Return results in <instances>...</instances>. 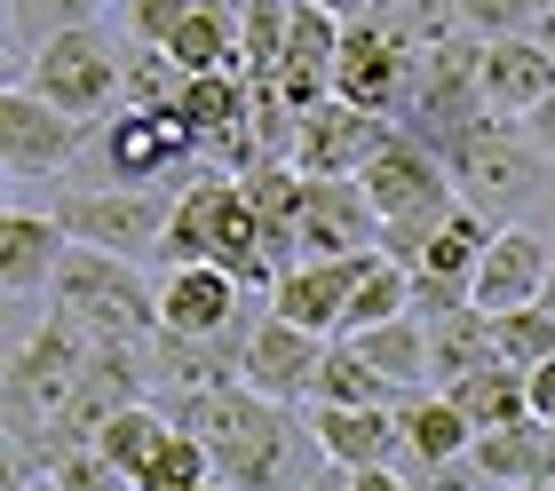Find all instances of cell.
<instances>
[{
  "label": "cell",
  "mask_w": 555,
  "mask_h": 491,
  "mask_svg": "<svg viewBox=\"0 0 555 491\" xmlns=\"http://www.w3.org/2000/svg\"><path fill=\"white\" fill-rule=\"evenodd\" d=\"M167 412H175L183 436L207 444L215 476L231 491H301L325 468V452L310 436V412L246 389V380H231V389H198V397H167Z\"/></svg>",
  "instance_id": "obj_1"
},
{
  "label": "cell",
  "mask_w": 555,
  "mask_h": 491,
  "mask_svg": "<svg viewBox=\"0 0 555 491\" xmlns=\"http://www.w3.org/2000/svg\"><path fill=\"white\" fill-rule=\"evenodd\" d=\"M444 175H452V191H461V206H476L485 222H524L540 198H555V159L524 135V119H476L468 135H452L444 143Z\"/></svg>",
  "instance_id": "obj_2"
},
{
  "label": "cell",
  "mask_w": 555,
  "mask_h": 491,
  "mask_svg": "<svg viewBox=\"0 0 555 491\" xmlns=\"http://www.w3.org/2000/svg\"><path fill=\"white\" fill-rule=\"evenodd\" d=\"M48 309L72 318L95 341H159V286H143V270L128 254H95L72 246L56 286H48Z\"/></svg>",
  "instance_id": "obj_3"
},
{
  "label": "cell",
  "mask_w": 555,
  "mask_h": 491,
  "mask_svg": "<svg viewBox=\"0 0 555 491\" xmlns=\"http://www.w3.org/2000/svg\"><path fill=\"white\" fill-rule=\"evenodd\" d=\"M128 56L135 48H119L104 24H72V33H48L33 56H24L16 88H40L72 119H112V103L128 95Z\"/></svg>",
  "instance_id": "obj_4"
},
{
  "label": "cell",
  "mask_w": 555,
  "mask_h": 491,
  "mask_svg": "<svg viewBox=\"0 0 555 491\" xmlns=\"http://www.w3.org/2000/svg\"><path fill=\"white\" fill-rule=\"evenodd\" d=\"M167 215H175V191H135V183H112V191H72V198H56V222L72 230V246L128 254V262H143V254L159 262Z\"/></svg>",
  "instance_id": "obj_5"
},
{
  "label": "cell",
  "mask_w": 555,
  "mask_h": 491,
  "mask_svg": "<svg viewBox=\"0 0 555 491\" xmlns=\"http://www.w3.org/2000/svg\"><path fill=\"white\" fill-rule=\"evenodd\" d=\"M104 167H112V183L167 191L191 167H207V143H198V127L183 112H119L104 127Z\"/></svg>",
  "instance_id": "obj_6"
},
{
  "label": "cell",
  "mask_w": 555,
  "mask_h": 491,
  "mask_svg": "<svg viewBox=\"0 0 555 491\" xmlns=\"http://www.w3.org/2000/svg\"><path fill=\"white\" fill-rule=\"evenodd\" d=\"M397 119L365 112V103H318V112H301V135H294V167L310 175V183H358V175L389 151Z\"/></svg>",
  "instance_id": "obj_7"
},
{
  "label": "cell",
  "mask_w": 555,
  "mask_h": 491,
  "mask_svg": "<svg viewBox=\"0 0 555 491\" xmlns=\"http://www.w3.org/2000/svg\"><path fill=\"white\" fill-rule=\"evenodd\" d=\"M485 48V40H476ZM476 48H452V56H421L413 64V88L397 103V127L421 135L428 151H444L452 135H468L485 119V88H476Z\"/></svg>",
  "instance_id": "obj_8"
},
{
  "label": "cell",
  "mask_w": 555,
  "mask_h": 491,
  "mask_svg": "<svg viewBox=\"0 0 555 491\" xmlns=\"http://www.w3.org/2000/svg\"><path fill=\"white\" fill-rule=\"evenodd\" d=\"M80 151H88V119L56 112L40 88H9L0 95V167H9V183L64 175Z\"/></svg>",
  "instance_id": "obj_9"
},
{
  "label": "cell",
  "mask_w": 555,
  "mask_h": 491,
  "mask_svg": "<svg viewBox=\"0 0 555 491\" xmlns=\"http://www.w3.org/2000/svg\"><path fill=\"white\" fill-rule=\"evenodd\" d=\"M358 183H365V198H373V215H382V222L452 215V206H461V191H452V175H444V151H428L421 135H405V127L389 135V151L358 175Z\"/></svg>",
  "instance_id": "obj_10"
},
{
  "label": "cell",
  "mask_w": 555,
  "mask_h": 491,
  "mask_svg": "<svg viewBox=\"0 0 555 491\" xmlns=\"http://www.w3.org/2000/svg\"><path fill=\"white\" fill-rule=\"evenodd\" d=\"M413 48L389 33L382 16H365V24H349L341 33V64H334V95L341 103H365V112H382V119H397V103H405V88H413Z\"/></svg>",
  "instance_id": "obj_11"
},
{
  "label": "cell",
  "mask_w": 555,
  "mask_h": 491,
  "mask_svg": "<svg viewBox=\"0 0 555 491\" xmlns=\"http://www.w3.org/2000/svg\"><path fill=\"white\" fill-rule=\"evenodd\" d=\"M318 365H325V341H318V333H301L294 318L262 309V318L246 325V357H238V380H246V389H262V397H278V404H310Z\"/></svg>",
  "instance_id": "obj_12"
},
{
  "label": "cell",
  "mask_w": 555,
  "mask_h": 491,
  "mask_svg": "<svg viewBox=\"0 0 555 491\" xmlns=\"http://www.w3.org/2000/svg\"><path fill=\"white\" fill-rule=\"evenodd\" d=\"M238 301H246V286L222 262H183V270H167V286H159V333H183V341H231V333H246Z\"/></svg>",
  "instance_id": "obj_13"
},
{
  "label": "cell",
  "mask_w": 555,
  "mask_h": 491,
  "mask_svg": "<svg viewBox=\"0 0 555 491\" xmlns=\"http://www.w3.org/2000/svg\"><path fill=\"white\" fill-rule=\"evenodd\" d=\"M476 88H485V112L492 119H532L540 103L555 95V56L540 33H508V40H485L476 48Z\"/></svg>",
  "instance_id": "obj_14"
},
{
  "label": "cell",
  "mask_w": 555,
  "mask_h": 491,
  "mask_svg": "<svg viewBox=\"0 0 555 491\" xmlns=\"http://www.w3.org/2000/svg\"><path fill=\"white\" fill-rule=\"evenodd\" d=\"M310 412V436L334 468L365 476V468H397L405 460V428H397V404H301Z\"/></svg>",
  "instance_id": "obj_15"
},
{
  "label": "cell",
  "mask_w": 555,
  "mask_h": 491,
  "mask_svg": "<svg viewBox=\"0 0 555 491\" xmlns=\"http://www.w3.org/2000/svg\"><path fill=\"white\" fill-rule=\"evenodd\" d=\"M294 238H301V262H349V254L382 246V215H373L365 183H310Z\"/></svg>",
  "instance_id": "obj_16"
},
{
  "label": "cell",
  "mask_w": 555,
  "mask_h": 491,
  "mask_svg": "<svg viewBox=\"0 0 555 491\" xmlns=\"http://www.w3.org/2000/svg\"><path fill=\"white\" fill-rule=\"evenodd\" d=\"M547 270H555V238L508 222L485 246V262H476V309H492V318H500V309H532L547 294Z\"/></svg>",
  "instance_id": "obj_17"
},
{
  "label": "cell",
  "mask_w": 555,
  "mask_h": 491,
  "mask_svg": "<svg viewBox=\"0 0 555 491\" xmlns=\"http://www.w3.org/2000/svg\"><path fill=\"white\" fill-rule=\"evenodd\" d=\"M373 254H382V246H373ZM358 270H365V254H349V262H294V270H278L270 309H278V318H294L301 333H318V341H341Z\"/></svg>",
  "instance_id": "obj_18"
},
{
  "label": "cell",
  "mask_w": 555,
  "mask_h": 491,
  "mask_svg": "<svg viewBox=\"0 0 555 491\" xmlns=\"http://www.w3.org/2000/svg\"><path fill=\"white\" fill-rule=\"evenodd\" d=\"M72 254V230L56 215H33V206H9V222H0V286H9V301H33L56 286Z\"/></svg>",
  "instance_id": "obj_19"
},
{
  "label": "cell",
  "mask_w": 555,
  "mask_h": 491,
  "mask_svg": "<svg viewBox=\"0 0 555 491\" xmlns=\"http://www.w3.org/2000/svg\"><path fill=\"white\" fill-rule=\"evenodd\" d=\"M238 357H246V333H231V341H183V333H159V341H151V380H159V404H167V397H198V389H231V380H238Z\"/></svg>",
  "instance_id": "obj_20"
},
{
  "label": "cell",
  "mask_w": 555,
  "mask_h": 491,
  "mask_svg": "<svg viewBox=\"0 0 555 491\" xmlns=\"http://www.w3.org/2000/svg\"><path fill=\"white\" fill-rule=\"evenodd\" d=\"M397 428H405V460H397V468H444V460H468V444H476V428H468V412L452 404V389L397 397Z\"/></svg>",
  "instance_id": "obj_21"
},
{
  "label": "cell",
  "mask_w": 555,
  "mask_h": 491,
  "mask_svg": "<svg viewBox=\"0 0 555 491\" xmlns=\"http://www.w3.org/2000/svg\"><path fill=\"white\" fill-rule=\"evenodd\" d=\"M468 460L485 468L500 491H524V483H555V428L547 421H508V428H485L468 444Z\"/></svg>",
  "instance_id": "obj_22"
},
{
  "label": "cell",
  "mask_w": 555,
  "mask_h": 491,
  "mask_svg": "<svg viewBox=\"0 0 555 491\" xmlns=\"http://www.w3.org/2000/svg\"><path fill=\"white\" fill-rule=\"evenodd\" d=\"M349 341L365 349V365L389 380L397 397H421L428 380H437V357H428V318H389L373 333H349Z\"/></svg>",
  "instance_id": "obj_23"
},
{
  "label": "cell",
  "mask_w": 555,
  "mask_h": 491,
  "mask_svg": "<svg viewBox=\"0 0 555 491\" xmlns=\"http://www.w3.org/2000/svg\"><path fill=\"white\" fill-rule=\"evenodd\" d=\"M167 56L183 72H246V48H238V0H191L183 33L167 40Z\"/></svg>",
  "instance_id": "obj_24"
},
{
  "label": "cell",
  "mask_w": 555,
  "mask_h": 491,
  "mask_svg": "<svg viewBox=\"0 0 555 491\" xmlns=\"http://www.w3.org/2000/svg\"><path fill=\"white\" fill-rule=\"evenodd\" d=\"M428 357H437V389L500 365V357H492V309L468 301V309H452V318H428Z\"/></svg>",
  "instance_id": "obj_25"
},
{
  "label": "cell",
  "mask_w": 555,
  "mask_h": 491,
  "mask_svg": "<svg viewBox=\"0 0 555 491\" xmlns=\"http://www.w3.org/2000/svg\"><path fill=\"white\" fill-rule=\"evenodd\" d=\"M167 436H175V412H167L159 397H143V404H128V412H112V421L95 428V452H104L112 468H119V476L135 483V476L151 468V452L167 444Z\"/></svg>",
  "instance_id": "obj_26"
},
{
  "label": "cell",
  "mask_w": 555,
  "mask_h": 491,
  "mask_svg": "<svg viewBox=\"0 0 555 491\" xmlns=\"http://www.w3.org/2000/svg\"><path fill=\"white\" fill-rule=\"evenodd\" d=\"M389 318H413V270L389 262V254H365L358 286H349V318H341V333H373V325H389Z\"/></svg>",
  "instance_id": "obj_27"
},
{
  "label": "cell",
  "mask_w": 555,
  "mask_h": 491,
  "mask_svg": "<svg viewBox=\"0 0 555 491\" xmlns=\"http://www.w3.org/2000/svg\"><path fill=\"white\" fill-rule=\"evenodd\" d=\"M452 404L468 412L476 436H485V428H508V421H532V389H524L516 365H485V373L452 380Z\"/></svg>",
  "instance_id": "obj_28"
},
{
  "label": "cell",
  "mask_w": 555,
  "mask_h": 491,
  "mask_svg": "<svg viewBox=\"0 0 555 491\" xmlns=\"http://www.w3.org/2000/svg\"><path fill=\"white\" fill-rule=\"evenodd\" d=\"M310 404H397V389L365 365V349L341 333V341H325V365L310 380Z\"/></svg>",
  "instance_id": "obj_29"
},
{
  "label": "cell",
  "mask_w": 555,
  "mask_h": 491,
  "mask_svg": "<svg viewBox=\"0 0 555 491\" xmlns=\"http://www.w3.org/2000/svg\"><path fill=\"white\" fill-rule=\"evenodd\" d=\"M294 40V0H238V48H246V80H278Z\"/></svg>",
  "instance_id": "obj_30"
},
{
  "label": "cell",
  "mask_w": 555,
  "mask_h": 491,
  "mask_svg": "<svg viewBox=\"0 0 555 491\" xmlns=\"http://www.w3.org/2000/svg\"><path fill=\"white\" fill-rule=\"evenodd\" d=\"M492 357L500 365H516V373H532L555 357V309L532 301V309H500L492 318Z\"/></svg>",
  "instance_id": "obj_31"
},
{
  "label": "cell",
  "mask_w": 555,
  "mask_h": 491,
  "mask_svg": "<svg viewBox=\"0 0 555 491\" xmlns=\"http://www.w3.org/2000/svg\"><path fill=\"white\" fill-rule=\"evenodd\" d=\"M191 88V72L167 56V48H135L128 56V95H119V112H175Z\"/></svg>",
  "instance_id": "obj_32"
},
{
  "label": "cell",
  "mask_w": 555,
  "mask_h": 491,
  "mask_svg": "<svg viewBox=\"0 0 555 491\" xmlns=\"http://www.w3.org/2000/svg\"><path fill=\"white\" fill-rule=\"evenodd\" d=\"M215 476V460H207V444H198V436H183L175 428L159 452H151V468L135 476V491H191V483H207Z\"/></svg>",
  "instance_id": "obj_33"
},
{
  "label": "cell",
  "mask_w": 555,
  "mask_h": 491,
  "mask_svg": "<svg viewBox=\"0 0 555 491\" xmlns=\"http://www.w3.org/2000/svg\"><path fill=\"white\" fill-rule=\"evenodd\" d=\"M555 0H461V24L476 40H508V33H540V16Z\"/></svg>",
  "instance_id": "obj_34"
},
{
  "label": "cell",
  "mask_w": 555,
  "mask_h": 491,
  "mask_svg": "<svg viewBox=\"0 0 555 491\" xmlns=\"http://www.w3.org/2000/svg\"><path fill=\"white\" fill-rule=\"evenodd\" d=\"M112 0H16V24L33 40H48V33H72V24H95Z\"/></svg>",
  "instance_id": "obj_35"
},
{
  "label": "cell",
  "mask_w": 555,
  "mask_h": 491,
  "mask_svg": "<svg viewBox=\"0 0 555 491\" xmlns=\"http://www.w3.org/2000/svg\"><path fill=\"white\" fill-rule=\"evenodd\" d=\"M191 0H128V40L135 48H167L175 33H183Z\"/></svg>",
  "instance_id": "obj_36"
},
{
  "label": "cell",
  "mask_w": 555,
  "mask_h": 491,
  "mask_svg": "<svg viewBox=\"0 0 555 491\" xmlns=\"http://www.w3.org/2000/svg\"><path fill=\"white\" fill-rule=\"evenodd\" d=\"M48 491H135V483H128V476H119V468H112V460H104V452H95V444H88V452H72V460H64V468H56V476H48Z\"/></svg>",
  "instance_id": "obj_37"
},
{
  "label": "cell",
  "mask_w": 555,
  "mask_h": 491,
  "mask_svg": "<svg viewBox=\"0 0 555 491\" xmlns=\"http://www.w3.org/2000/svg\"><path fill=\"white\" fill-rule=\"evenodd\" d=\"M524 389H532V421H547V428H555V357L524 373Z\"/></svg>",
  "instance_id": "obj_38"
},
{
  "label": "cell",
  "mask_w": 555,
  "mask_h": 491,
  "mask_svg": "<svg viewBox=\"0 0 555 491\" xmlns=\"http://www.w3.org/2000/svg\"><path fill=\"white\" fill-rule=\"evenodd\" d=\"M524 135H532V143L547 151V159H555V95L540 103V112H532V119H524Z\"/></svg>",
  "instance_id": "obj_39"
},
{
  "label": "cell",
  "mask_w": 555,
  "mask_h": 491,
  "mask_svg": "<svg viewBox=\"0 0 555 491\" xmlns=\"http://www.w3.org/2000/svg\"><path fill=\"white\" fill-rule=\"evenodd\" d=\"M358 491H413V476L405 468H365V476H349Z\"/></svg>",
  "instance_id": "obj_40"
},
{
  "label": "cell",
  "mask_w": 555,
  "mask_h": 491,
  "mask_svg": "<svg viewBox=\"0 0 555 491\" xmlns=\"http://www.w3.org/2000/svg\"><path fill=\"white\" fill-rule=\"evenodd\" d=\"M325 16H341V24H365V16H382V0H318Z\"/></svg>",
  "instance_id": "obj_41"
},
{
  "label": "cell",
  "mask_w": 555,
  "mask_h": 491,
  "mask_svg": "<svg viewBox=\"0 0 555 491\" xmlns=\"http://www.w3.org/2000/svg\"><path fill=\"white\" fill-rule=\"evenodd\" d=\"M301 491H358V483H349V468H334V460H325V468L301 483Z\"/></svg>",
  "instance_id": "obj_42"
},
{
  "label": "cell",
  "mask_w": 555,
  "mask_h": 491,
  "mask_svg": "<svg viewBox=\"0 0 555 491\" xmlns=\"http://www.w3.org/2000/svg\"><path fill=\"white\" fill-rule=\"evenodd\" d=\"M540 40H547V56H555V9H547V16H540Z\"/></svg>",
  "instance_id": "obj_43"
},
{
  "label": "cell",
  "mask_w": 555,
  "mask_h": 491,
  "mask_svg": "<svg viewBox=\"0 0 555 491\" xmlns=\"http://www.w3.org/2000/svg\"><path fill=\"white\" fill-rule=\"evenodd\" d=\"M191 491H231V483H222V476H207V483H191Z\"/></svg>",
  "instance_id": "obj_44"
},
{
  "label": "cell",
  "mask_w": 555,
  "mask_h": 491,
  "mask_svg": "<svg viewBox=\"0 0 555 491\" xmlns=\"http://www.w3.org/2000/svg\"><path fill=\"white\" fill-rule=\"evenodd\" d=\"M540 301H547V309H555V270H547V294H540Z\"/></svg>",
  "instance_id": "obj_45"
},
{
  "label": "cell",
  "mask_w": 555,
  "mask_h": 491,
  "mask_svg": "<svg viewBox=\"0 0 555 491\" xmlns=\"http://www.w3.org/2000/svg\"><path fill=\"white\" fill-rule=\"evenodd\" d=\"M540 491H555V483H540Z\"/></svg>",
  "instance_id": "obj_46"
}]
</instances>
